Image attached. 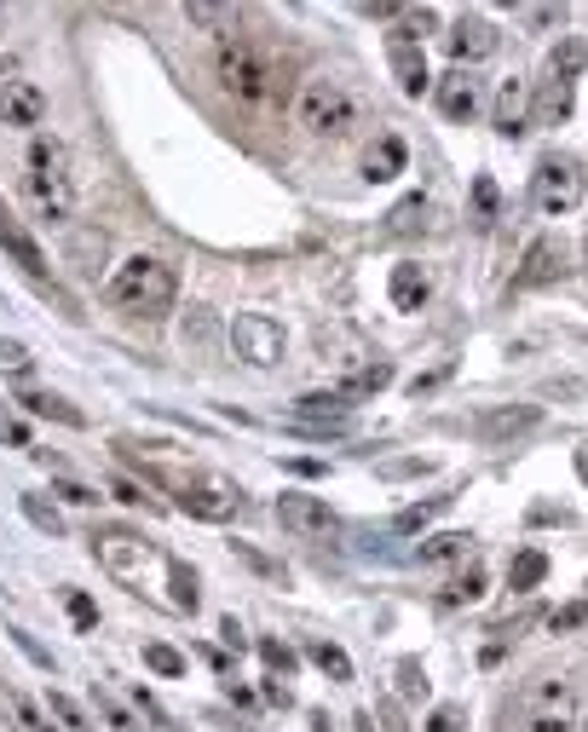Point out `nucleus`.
<instances>
[{
    "label": "nucleus",
    "instance_id": "37",
    "mask_svg": "<svg viewBox=\"0 0 588 732\" xmlns=\"http://www.w3.org/2000/svg\"><path fill=\"white\" fill-rule=\"evenodd\" d=\"M75 260H81V272L98 277V266H105V231H81L75 237Z\"/></svg>",
    "mask_w": 588,
    "mask_h": 732
},
{
    "label": "nucleus",
    "instance_id": "45",
    "mask_svg": "<svg viewBox=\"0 0 588 732\" xmlns=\"http://www.w3.org/2000/svg\"><path fill=\"white\" fill-rule=\"evenodd\" d=\"M29 352L17 347V340H0V375H29Z\"/></svg>",
    "mask_w": 588,
    "mask_h": 732
},
{
    "label": "nucleus",
    "instance_id": "33",
    "mask_svg": "<svg viewBox=\"0 0 588 732\" xmlns=\"http://www.w3.org/2000/svg\"><path fill=\"white\" fill-rule=\"evenodd\" d=\"M473 600H484V572L479 565H468V572L444 588V605H473Z\"/></svg>",
    "mask_w": 588,
    "mask_h": 732
},
{
    "label": "nucleus",
    "instance_id": "49",
    "mask_svg": "<svg viewBox=\"0 0 588 732\" xmlns=\"http://www.w3.org/2000/svg\"><path fill=\"white\" fill-rule=\"evenodd\" d=\"M64 605H70V623H75V628H98V605H93L87 595H70Z\"/></svg>",
    "mask_w": 588,
    "mask_h": 732
},
{
    "label": "nucleus",
    "instance_id": "47",
    "mask_svg": "<svg viewBox=\"0 0 588 732\" xmlns=\"http://www.w3.org/2000/svg\"><path fill=\"white\" fill-rule=\"evenodd\" d=\"M588 623V600H572V605H560V612L549 617V628L560 635V628H583Z\"/></svg>",
    "mask_w": 588,
    "mask_h": 732
},
{
    "label": "nucleus",
    "instance_id": "7",
    "mask_svg": "<svg viewBox=\"0 0 588 732\" xmlns=\"http://www.w3.org/2000/svg\"><path fill=\"white\" fill-rule=\"evenodd\" d=\"M231 352L242 363H254V370H272V363H283V329L266 312H242L231 323Z\"/></svg>",
    "mask_w": 588,
    "mask_h": 732
},
{
    "label": "nucleus",
    "instance_id": "51",
    "mask_svg": "<svg viewBox=\"0 0 588 732\" xmlns=\"http://www.w3.org/2000/svg\"><path fill=\"white\" fill-rule=\"evenodd\" d=\"M52 491L64 496V502H75V507H93V502H98V491H87V484H70V479H58Z\"/></svg>",
    "mask_w": 588,
    "mask_h": 732
},
{
    "label": "nucleus",
    "instance_id": "2",
    "mask_svg": "<svg viewBox=\"0 0 588 732\" xmlns=\"http://www.w3.org/2000/svg\"><path fill=\"white\" fill-rule=\"evenodd\" d=\"M93 560L105 565L116 583H133V588H151V577L156 572L168 577V565H173L156 542L133 537V531H93Z\"/></svg>",
    "mask_w": 588,
    "mask_h": 732
},
{
    "label": "nucleus",
    "instance_id": "27",
    "mask_svg": "<svg viewBox=\"0 0 588 732\" xmlns=\"http://www.w3.org/2000/svg\"><path fill=\"white\" fill-rule=\"evenodd\" d=\"M433 29H439L433 7H410L398 17V29H393V47H421V35H433Z\"/></svg>",
    "mask_w": 588,
    "mask_h": 732
},
{
    "label": "nucleus",
    "instance_id": "55",
    "mask_svg": "<svg viewBox=\"0 0 588 732\" xmlns=\"http://www.w3.org/2000/svg\"><path fill=\"white\" fill-rule=\"evenodd\" d=\"M289 473H300V479H317V473H323V461H289Z\"/></svg>",
    "mask_w": 588,
    "mask_h": 732
},
{
    "label": "nucleus",
    "instance_id": "14",
    "mask_svg": "<svg viewBox=\"0 0 588 732\" xmlns=\"http://www.w3.org/2000/svg\"><path fill=\"white\" fill-rule=\"evenodd\" d=\"M433 93H439V110L451 116V121H473L479 105H484V98H479V81H473L468 70H451Z\"/></svg>",
    "mask_w": 588,
    "mask_h": 732
},
{
    "label": "nucleus",
    "instance_id": "22",
    "mask_svg": "<svg viewBox=\"0 0 588 732\" xmlns=\"http://www.w3.org/2000/svg\"><path fill=\"white\" fill-rule=\"evenodd\" d=\"M542 577H549V554L542 548H525V554L508 560V588H519V595H531Z\"/></svg>",
    "mask_w": 588,
    "mask_h": 732
},
{
    "label": "nucleus",
    "instance_id": "13",
    "mask_svg": "<svg viewBox=\"0 0 588 732\" xmlns=\"http://www.w3.org/2000/svg\"><path fill=\"white\" fill-rule=\"evenodd\" d=\"M0 121H7V128H40V121H47V93H40L35 81H7V87H0Z\"/></svg>",
    "mask_w": 588,
    "mask_h": 732
},
{
    "label": "nucleus",
    "instance_id": "4",
    "mask_svg": "<svg viewBox=\"0 0 588 732\" xmlns=\"http://www.w3.org/2000/svg\"><path fill=\"white\" fill-rule=\"evenodd\" d=\"M295 121L307 133H347L352 128V93L329 75H312L307 87L295 93Z\"/></svg>",
    "mask_w": 588,
    "mask_h": 732
},
{
    "label": "nucleus",
    "instance_id": "19",
    "mask_svg": "<svg viewBox=\"0 0 588 732\" xmlns=\"http://www.w3.org/2000/svg\"><path fill=\"white\" fill-rule=\"evenodd\" d=\"M491 121H496V133H502V139H519V133H525V81H519V75H508V81L496 87Z\"/></svg>",
    "mask_w": 588,
    "mask_h": 732
},
{
    "label": "nucleus",
    "instance_id": "21",
    "mask_svg": "<svg viewBox=\"0 0 588 732\" xmlns=\"http://www.w3.org/2000/svg\"><path fill=\"white\" fill-rule=\"evenodd\" d=\"M572 105H577L572 81H542V93H537V121H542V128H560V121L572 116Z\"/></svg>",
    "mask_w": 588,
    "mask_h": 732
},
{
    "label": "nucleus",
    "instance_id": "30",
    "mask_svg": "<svg viewBox=\"0 0 588 732\" xmlns=\"http://www.w3.org/2000/svg\"><path fill=\"white\" fill-rule=\"evenodd\" d=\"M444 502H451V496H433V502H416V507H404V514L393 519V531H398V537H410V531H421V525H433V519L444 514Z\"/></svg>",
    "mask_w": 588,
    "mask_h": 732
},
{
    "label": "nucleus",
    "instance_id": "31",
    "mask_svg": "<svg viewBox=\"0 0 588 732\" xmlns=\"http://www.w3.org/2000/svg\"><path fill=\"white\" fill-rule=\"evenodd\" d=\"M24 519L35 525V531H47V537H64V514H58L47 496H24Z\"/></svg>",
    "mask_w": 588,
    "mask_h": 732
},
{
    "label": "nucleus",
    "instance_id": "16",
    "mask_svg": "<svg viewBox=\"0 0 588 732\" xmlns=\"http://www.w3.org/2000/svg\"><path fill=\"white\" fill-rule=\"evenodd\" d=\"M404 161H410V151H404V139L398 133H381L370 151H363V179L370 185H387V179L404 173Z\"/></svg>",
    "mask_w": 588,
    "mask_h": 732
},
{
    "label": "nucleus",
    "instance_id": "20",
    "mask_svg": "<svg viewBox=\"0 0 588 732\" xmlns=\"http://www.w3.org/2000/svg\"><path fill=\"white\" fill-rule=\"evenodd\" d=\"M393 75H398V93H404V98H421V93L433 87L428 52H421V47H393Z\"/></svg>",
    "mask_w": 588,
    "mask_h": 732
},
{
    "label": "nucleus",
    "instance_id": "29",
    "mask_svg": "<svg viewBox=\"0 0 588 732\" xmlns=\"http://www.w3.org/2000/svg\"><path fill=\"white\" fill-rule=\"evenodd\" d=\"M29 168L35 173H70V151L58 145V139H35V145H29Z\"/></svg>",
    "mask_w": 588,
    "mask_h": 732
},
{
    "label": "nucleus",
    "instance_id": "39",
    "mask_svg": "<svg viewBox=\"0 0 588 732\" xmlns=\"http://www.w3.org/2000/svg\"><path fill=\"white\" fill-rule=\"evenodd\" d=\"M398 693H404V698H428V669H421L416 658L398 663Z\"/></svg>",
    "mask_w": 588,
    "mask_h": 732
},
{
    "label": "nucleus",
    "instance_id": "17",
    "mask_svg": "<svg viewBox=\"0 0 588 732\" xmlns=\"http://www.w3.org/2000/svg\"><path fill=\"white\" fill-rule=\"evenodd\" d=\"M0 249H7V254L17 260V266L29 272V277H47V254H40V249H35V237H29L24 226H17L12 214H7V202H0Z\"/></svg>",
    "mask_w": 588,
    "mask_h": 732
},
{
    "label": "nucleus",
    "instance_id": "35",
    "mask_svg": "<svg viewBox=\"0 0 588 732\" xmlns=\"http://www.w3.org/2000/svg\"><path fill=\"white\" fill-rule=\"evenodd\" d=\"M237 548V560L242 565H249V572H260V577H272V583H289V572H283V565L277 560H266V554H260V548L254 542H231Z\"/></svg>",
    "mask_w": 588,
    "mask_h": 732
},
{
    "label": "nucleus",
    "instance_id": "58",
    "mask_svg": "<svg viewBox=\"0 0 588 732\" xmlns=\"http://www.w3.org/2000/svg\"><path fill=\"white\" fill-rule=\"evenodd\" d=\"M352 727H358V732H375V716H358Z\"/></svg>",
    "mask_w": 588,
    "mask_h": 732
},
{
    "label": "nucleus",
    "instance_id": "8",
    "mask_svg": "<svg viewBox=\"0 0 588 732\" xmlns=\"http://www.w3.org/2000/svg\"><path fill=\"white\" fill-rule=\"evenodd\" d=\"M300 433H312V439H340V433H352V398H340V393H307L295 404V416H289Z\"/></svg>",
    "mask_w": 588,
    "mask_h": 732
},
{
    "label": "nucleus",
    "instance_id": "38",
    "mask_svg": "<svg viewBox=\"0 0 588 732\" xmlns=\"http://www.w3.org/2000/svg\"><path fill=\"white\" fill-rule=\"evenodd\" d=\"M47 709H52V716L64 721L70 732H93V727H87V716H81V704H75V698H64V693H47Z\"/></svg>",
    "mask_w": 588,
    "mask_h": 732
},
{
    "label": "nucleus",
    "instance_id": "18",
    "mask_svg": "<svg viewBox=\"0 0 588 732\" xmlns=\"http://www.w3.org/2000/svg\"><path fill=\"white\" fill-rule=\"evenodd\" d=\"M387 295H393L398 312H421L428 295H433V283H428V272H421L416 260H404V266H393V277H387Z\"/></svg>",
    "mask_w": 588,
    "mask_h": 732
},
{
    "label": "nucleus",
    "instance_id": "23",
    "mask_svg": "<svg viewBox=\"0 0 588 732\" xmlns=\"http://www.w3.org/2000/svg\"><path fill=\"white\" fill-rule=\"evenodd\" d=\"M549 70H554V81H577L583 70H588V40H577V35H565L560 47L549 52Z\"/></svg>",
    "mask_w": 588,
    "mask_h": 732
},
{
    "label": "nucleus",
    "instance_id": "57",
    "mask_svg": "<svg viewBox=\"0 0 588 732\" xmlns=\"http://www.w3.org/2000/svg\"><path fill=\"white\" fill-rule=\"evenodd\" d=\"M312 732H335V727H329V716H323V709H312Z\"/></svg>",
    "mask_w": 588,
    "mask_h": 732
},
{
    "label": "nucleus",
    "instance_id": "48",
    "mask_svg": "<svg viewBox=\"0 0 588 732\" xmlns=\"http://www.w3.org/2000/svg\"><path fill=\"white\" fill-rule=\"evenodd\" d=\"M0 444H17V451H29V427L17 421L12 410H0Z\"/></svg>",
    "mask_w": 588,
    "mask_h": 732
},
{
    "label": "nucleus",
    "instance_id": "40",
    "mask_svg": "<svg viewBox=\"0 0 588 732\" xmlns=\"http://www.w3.org/2000/svg\"><path fill=\"white\" fill-rule=\"evenodd\" d=\"M260 658H266V669H272V675H295V663H300V658L289 652V646H283V640H272V635L260 640Z\"/></svg>",
    "mask_w": 588,
    "mask_h": 732
},
{
    "label": "nucleus",
    "instance_id": "34",
    "mask_svg": "<svg viewBox=\"0 0 588 732\" xmlns=\"http://www.w3.org/2000/svg\"><path fill=\"white\" fill-rule=\"evenodd\" d=\"M168 588H173V605H179V612H196V572H191L185 560H173Z\"/></svg>",
    "mask_w": 588,
    "mask_h": 732
},
{
    "label": "nucleus",
    "instance_id": "10",
    "mask_svg": "<svg viewBox=\"0 0 588 732\" xmlns=\"http://www.w3.org/2000/svg\"><path fill=\"white\" fill-rule=\"evenodd\" d=\"M565 266H572V254H565L560 237H537L531 249H525L519 272H514V289H549V283L565 277Z\"/></svg>",
    "mask_w": 588,
    "mask_h": 732
},
{
    "label": "nucleus",
    "instance_id": "53",
    "mask_svg": "<svg viewBox=\"0 0 588 732\" xmlns=\"http://www.w3.org/2000/svg\"><path fill=\"white\" fill-rule=\"evenodd\" d=\"M185 17L202 24V29H219V24H226V7H185Z\"/></svg>",
    "mask_w": 588,
    "mask_h": 732
},
{
    "label": "nucleus",
    "instance_id": "56",
    "mask_svg": "<svg viewBox=\"0 0 588 732\" xmlns=\"http://www.w3.org/2000/svg\"><path fill=\"white\" fill-rule=\"evenodd\" d=\"M577 479L588 484V444H577Z\"/></svg>",
    "mask_w": 588,
    "mask_h": 732
},
{
    "label": "nucleus",
    "instance_id": "42",
    "mask_svg": "<svg viewBox=\"0 0 588 732\" xmlns=\"http://www.w3.org/2000/svg\"><path fill=\"white\" fill-rule=\"evenodd\" d=\"M421 214H428V202H421V196L398 202V208L387 214V231H416V226H421Z\"/></svg>",
    "mask_w": 588,
    "mask_h": 732
},
{
    "label": "nucleus",
    "instance_id": "44",
    "mask_svg": "<svg viewBox=\"0 0 588 732\" xmlns=\"http://www.w3.org/2000/svg\"><path fill=\"white\" fill-rule=\"evenodd\" d=\"M375 473H381V479H421V473H433V461H421V456H404V461H381Z\"/></svg>",
    "mask_w": 588,
    "mask_h": 732
},
{
    "label": "nucleus",
    "instance_id": "52",
    "mask_svg": "<svg viewBox=\"0 0 588 732\" xmlns=\"http://www.w3.org/2000/svg\"><path fill=\"white\" fill-rule=\"evenodd\" d=\"M110 491H116L121 502H128V507H156V502H151V496H145V491H139V484H133V479H110Z\"/></svg>",
    "mask_w": 588,
    "mask_h": 732
},
{
    "label": "nucleus",
    "instance_id": "25",
    "mask_svg": "<svg viewBox=\"0 0 588 732\" xmlns=\"http://www.w3.org/2000/svg\"><path fill=\"white\" fill-rule=\"evenodd\" d=\"M393 381V363H363V370H352L347 381L335 386L340 398H370V393H381V386Z\"/></svg>",
    "mask_w": 588,
    "mask_h": 732
},
{
    "label": "nucleus",
    "instance_id": "12",
    "mask_svg": "<svg viewBox=\"0 0 588 732\" xmlns=\"http://www.w3.org/2000/svg\"><path fill=\"white\" fill-rule=\"evenodd\" d=\"M277 519H283V531H295V537H329L335 531L329 502H323V496H300V491L277 496Z\"/></svg>",
    "mask_w": 588,
    "mask_h": 732
},
{
    "label": "nucleus",
    "instance_id": "50",
    "mask_svg": "<svg viewBox=\"0 0 588 732\" xmlns=\"http://www.w3.org/2000/svg\"><path fill=\"white\" fill-rule=\"evenodd\" d=\"M519 24H525V29H554V24H560V12H554V7H525V12H519Z\"/></svg>",
    "mask_w": 588,
    "mask_h": 732
},
{
    "label": "nucleus",
    "instance_id": "6",
    "mask_svg": "<svg viewBox=\"0 0 588 732\" xmlns=\"http://www.w3.org/2000/svg\"><path fill=\"white\" fill-rule=\"evenodd\" d=\"M531 196H537L542 214H572L577 202H583V168H577L572 156H549L531 173Z\"/></svg>",
    "mask_w": 588,
    "mask_h": 732
},
{
    "label": "nucleus",
    "instance_id": "59",
    "mask_svg": "<svg viewBox=\"0 0 588 732\" xmlns=\"http://www.w3.org/2000/svg\"><path fill=\"white\" fill-rule=\"evenodd\" d=\"M583 732H588V716H583Z\"/></svg>",
    "mask_w": 588,
    "mask_h": 732
},
{
    "label": "nucleus",
    "instance_id": "3",
    "mask_svg": "<svg viewBox=\"0 0 588 732\" xmlns=\"http://www.w3.org/2000/svg\"><path fill=\"white\" fill-rule=\"evenodd\" d=\"M214 70H219V87H226L231 98H242V105H260V98H277V70L260 58L254 40L242 35H226L214 52Z\"/></svg>",
    "mask_w": 588,
    "mask_h": 732
},
{
    "label": "nucleus",
    "instance_id": "28",
    "mask_svg": "<svg viewBox=\"0 0 588 732\" xmlns=\"http://www.w3.org/2000/svg\"><path fill=\"white\" fill-rule=\"evenodd\" d=\"M307 658H312V663H317L329 681H352V658L340 652L335 640H312V646H307Z\"/></svg>",
    "mask_w": 588,
    "mask_h": 732
},
{
    "label": "nucleus",
    "instance_id": "9",
    "mask_svg": "<svg viewBox=\"0 0 588 732\" xmlns=\"http://www.w3.org/2000/svg\"><path fill=\"white\" fill-rule=\"evenodd\" d=\"M24 196H29V208L35 219H47V226H64V219L75 214V185H70V173H24Z\"/></svg>",
    "mask_w": 588,
    "mask_h": 732
},
{
    "label": "nucleus",
    "instance_id": "11",
    "mask_svg": "<svg viewBox=\"0 0 588 732\" xmlns=\"http://www.w3.org/2000/svg\"><path fill=\"white\" fill-rule=\"evenodd\" d=\"M444 47H451V58H456V70H468V64H484L496 47H502V35H496V24H484V17H456L451 24V35H444Z\"/></svg>",
    "mask_w": 588,
    "mask_h": 732
},
{
    "label": "nucleus",
    "instance_id": "32",
    "mask_svg": "<svg viewBox=\"0 0 588 732\" xmlns=\"http://www.w3.org/2000/svg\"><path fill=\"white\" fill-rule=\"evenodd\" d=\"M24 410L29 416H52V421H64V427H81V410H70V404L52 398V393H24Z\"/></svg>",
    "mask_w": 588,
    "mask_h": 732
},
{
    "label": "nucleus",
    "instance_id": "24",
    "mask_svg": "<svg viewBox=\"0 0 588 732\" xmlns=\"http://www.w3.org/2000/svg\"><path fill=\"white\" fill-rule=\"evenodd\" d=\"M468 531H439V537H428V542H421V565H451V560H461V554H468Z\"/></svg>",
    "mask_w": 588,
    "mask_h": 732
},
{
    "label": "nucleus",
    "instance_id": "43",
    "mask_svg": "<svg viewBox=\"0 0 588 732\" xmlns=\"http://www.w3.org/2000/svg\"><path fill=\"white\" fill-rule=\"evenodd\" d=\"M473 219H479V226H491V219H496V185H491V179H473Z\"/></svg>",
    "mask_w": 588,
    "mask_h": 732
},
{
    "label": "nucleus",
    "instance_id": "1",
    "mask_svg": "<svg viewBox=\"0 0 588 732\" xmlns=\"http://www.w3.org/2000/svg\"><path fill=\"white\" fill-rule=\"evenodd\" d=\"M105 295H110V307L128 312V317H161L173 307V295H179V277H173L168 260L133 254V260H121V266L110 272Z\"/></svg>",
    "mask_w": 588,
    "mask_h": 732
},
{
    "label": "nucleus",
    "instance_id": "54",
    "mask_svg": "<svg viewBox=\"0 0 588 732\" xmlns=\"http://www.w3.org/2000/svg\"><path fill=\"white\" fill-rule=\"evenodd\" d=\"M444 375H451V370H439V375H416V381H410V393H416V398H421V393H433V386H439Z\"/></svg>",
    "mask_w": 588,
    "mask_h": 732
},
{
    "label": "nucleus",
    "instance_id": "5",
    "mask_svg": "<svg viewBox=\"0 0 588 732\" xmlns=\"http://www.w3.org/2000/svg\"><path fill=\"white\" fill-rule=\"evenodd\" d=\"M179 491V514H191V519H208V525H226L242 514V491L231 479H219V473H196V479H179L173 484Z\"/></svg>",
    "mask_w": 588,
    "mask_h": 732
},
{
    "label": "nucleus",
    "instance_id": "26",
    "mask_svg": "<svg viewBox=\"0 0 588 732\" xmlns=\"http://www.w3.org/2000/svg\"><path fill=\"white\" fill-rule=\"evenodd\" d=\"M525 427H537V404H519V410H496L479 421L484 439H508V433H525Z\"/></svg>",
    "mask_w": 588,
    "mask_h": 732
},
{
    "label": "nucleus",
    "instance_id": "15",
    "mask_svg": "<svg viewBox=\"0 0 588 732\" xmlns=\"http://www.w3.org/2000/svg\"><path fill=\"white\" fill-rule=\"evenodd\" d=\"M519 704H525V716H531V721H572V709H577V698H572V686H565V681H537Z\"/></svg>",
    "mask_w": 588,
    "mask_h": 732
},
{
    "label": "nucleus",
    "instance_id": "46",
    "mask_svg": "<svg viewBox=\"0 0 588 732\" xmlns=\"http://www.w3.org/2000/svg\"><path fill=\"white\" fill-rule=\"evenodd\" d=\"M461 727H468V709L461 704H439L433 721H428V732H461Z\"/></svg>",
    "mask_w": 588,
    "mask_h": 732
},
{
    "label": "nucleus",
    "instance_id": "41",
    "mask_svg": "<svg viewBox=\"0 0 588 732\" xmlns=\"http://www.w3.org/2000/svg\"><path fill=\"white\" fill-rule=\"evenodd\" d=\"M98 716H105L116 732H145V727H139V716H133V709H121L110 693H98Z\"/></svg>",
    "mask_w": 588,
    "mask_h": 732
},
{
    "label": "nucleus",
    "instance_id": "36",
    "mask_svg": "<svg viewBox=\"0 0 588 732\" xmlns=\"http://www.w3.org/2000/svg\"><path fill=\"white\" fill-rule=\"evenodd\" d=\"M145 669H156V675H168V681H173V675H185V658H179L173 646L151 640V646H145Z\"/></svg>",
    "mask_w": 588,
    "mask_h": 732
}]
</instances>
